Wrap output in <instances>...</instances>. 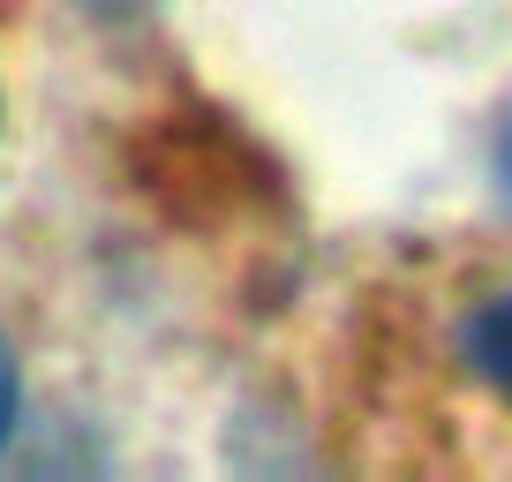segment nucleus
Wrapping results in <instances>:
<instances>
[{
    "label": "nucleus",
    "mask_w": 512,
    "mask_h": 482,
    "mask_svg": "<svg viewBox=\"0 0 512 482\" xmlns=\"http://www.w3.org/2000/svg\"><path fill=\"white\" fill-rule=\"evenodd\" d=\"M8 430H16V354L0 339V445H8Z\"/></svg>",
    "instance_id": "nucleus-2"
},
{
    "label": "nucleus",
    "mask_w": 512,
    "mask_h": 482,
    "mask_svg": "<svg viewBox=\"0 0 512 482\" xmlns=\"http://www.w3.org/2000/svg\"><path fill=\"white\" fill-rule=\"evenodd\" d=\"M490 159H497V189H505V204H512V121L497 129V151H490Z\"/></svg>",
    "instance_id": "nucleus-3"
},
{
    "label": "nucleus",
    "mask_w": 512,
    "mask_h": 482,
    "mask_svg": "<svg viewBox=\"0 0 512 482\" xmlns=\"http://www.w3.org/2000/svg\"><path fill=\"white\" fill-rule=\"evenodd\" d=\"M460 362L512 407V287L490 294V302H475V317L460 324Z\"/></svg>",
    "instance_id": "nucleus-1"
}]
</instances>
